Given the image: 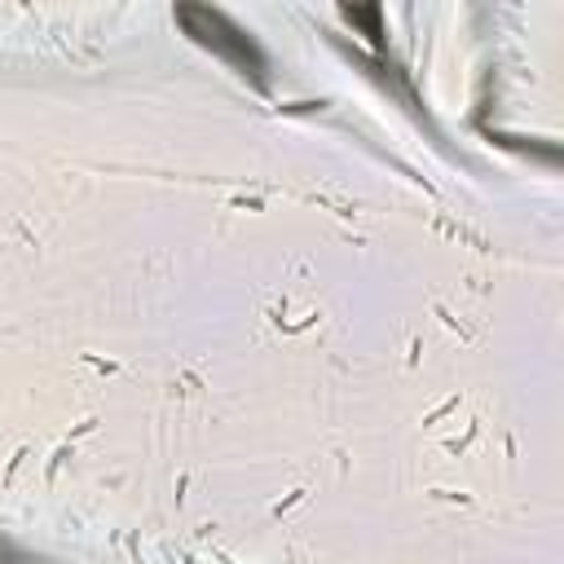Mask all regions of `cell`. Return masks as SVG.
Returning a JSON list of instances; mask_svg holds the SVG:
<instances>
[{
  "label": "cell",
  "mask_w": 564,
  "mask_h": 564,
  "mask_svg": "<svg viewBox=\"0 0 564 564\" xmlns=\"http://www.w3.org/2000/svg\"><path fill=\"white\" fill-rule=\"evenodd\" d=\"M176 18L185 22V31H189L198 44L216 48V53H220L225 62H234L242 75H260V70H264V62H260L256 44L247 40V31H238L225 13L203 9V4H181V9H176Z\"/></svg>",
  "instance_id": "obj_1"
}]
</instances>
